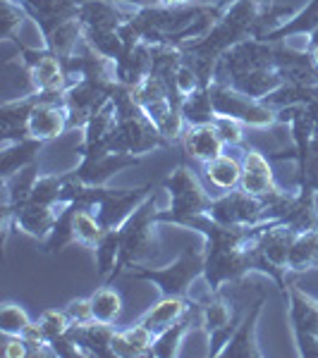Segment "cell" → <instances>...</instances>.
<instances>
[{
    "mask_svg": "<svg viewBox=\"0 0 318 358\" xmlns=\"http://www.w3.org/2000/svg\"><path fill=\"white\" fill-rule=\"evenodd\" d=\"M32 322L34 320L20 303L5 301L0 306V332H3V337H22Z\"/></svg>",
    "mask_w": 318,
    "mask_h": 358,
    "instance_id": "cell-18",
    "label": "cell"
},
{
    "mask_svg": "<svg viewBox=\"0 0 318 358\" xmlns=\"http://www.w3.org/2000/svg\"><path fill=\"white\" fill-rule=\"evenodd\" d=\"M158 213H160L158 194L153 192L134 208V213L120 227H115L120 241V256H118V265H115L113 280L115 277H123L127 270L144 263H151L160 256Z\"/></svg>",
    "mask_w": 318,
    "mask_h": 358,
    "instance_id": "cell-2",
    "label": "cell"
},
{
    "mask_svg": "<svg viewBox=\"0 0 318 358\" xmlns=\"http://www.w3.org/2000/svg\"><path fill=\"white\" fill-rule=\"evenodd\" d=\"M184 227L196 229L206 239L204 280L208 292H221L225 285H237L251 273L263 275L261 258L254 244V227H228L208 213L194 215Z\"/></svg>",
    "mask_w": 318,
    "mask_h": 358,
    "instance_id": "cell-1",
    "label": "cell"
},
{
    "mask_svg": "<svg viewBox=\"0 0 318 358\" xmlns=\"http://www.w3.org/2000/svg\"><path fill=\"white\" fill-rule=\"evenodd\" d=\"M199 306H201V332H206L208 342H211L208 356H221L242 317L237 315L235 306L225 299L223 289L208 292L204 299H199Z\"/></svg>",
    "mask_w": 318,
    "mask_h": 358,
    "instance_id": "cell-7",
    "label": "cell"
},
{
    "mask_svg": "<svg viewBox=\"0 0 318 358\" xmlns=\"http://www.w3.org/2000/svg\"><path fill=\"white\" fill-rule=\"evenodd\" d=\"M204 175L211 182V187L221 189V192H230V189L240 187L242 182V160L223 153L204 163Z\"/></svg>",
    "mask_w": 318,
    "mask_h": 358,
    "instance_id": "cell-16",
    "label": "cell"
},
{
    "mask_svg": "<svg viewBox=\"0 0 318 358\" xmlns=\"http://www.w3.org/2000/svg\"><path fill=\"white\" fill-rule=\"evenodd\" d=\"M311 57H314V62H316V67H318V45L311 48Z\"/></svg>",
    "mask_w": 318,
    "mask_h": 358,
    "instance_id": "cell-24",
    "label": "cell"
},
{
    "mask_svg": "<svg viewBox=\"0 0 318 358\" xmlns=\"http://www.w3.org/2000/svg\"><path fill=\"white\" fill-rule=\"evenodd\" d=\"M89 299H91V308H94V317L98 322L113 325L120 317V313H123V296L111 285H101Z\"/></svg>",
    "mask_w": 318,
    "mask_h": 358,
    "instance_id": "cell-17",
    "label": "cell"
},
{
    "mask_svg": "<svg viewBox=\"0 0 318 358\" xmlns=\"http://www.w3.org/2000/svg\"><path fill=\"white\" fill-rule=\"evenodd\" d=\"M36 325H39V330L43 332V337L48 339V344H50V342H55V339L65 337V334L69 332V327H72V322H69L65 308H60V310L48 308V310H43V313L39 315Z\"/></svg>",
    "mask_w": 318,
    "mask_h": 358,
    "instance_id": "cell-19",
    "label": "cell"
},
{
    "mask_svg": "<svg viewBox=\"0 0 318 358\" xmlns=\"http://www.w3.org/2000/svg\"><path fill=\"white\" fill-rule=\"evenodd\" d=\"M211 91V101H213V110L216 117H233L242 124H251V127H265L275 122V113L273 108H268L263 101L242 94L235 86L225 84V82H211L208 84Z\"/></svg>",
    "mask_w": 318,
    "mask_h": 358,
    "instance_id": "cell-6",
    "label": "cell"
},
{
    "mask_svg": "<svg viewBox=\"0 0 318 358\" xmlns=\"http://www.w3.org/2000/svg\"><path fill=\"white\" fill-rule=\"evenodd\" d=\"M69 127V113L62 103V98H46L39 94V103L34 106L32 115L27 120V136L48 141L60 136Z\"/></svg>",
    "mask_w": 318,
    "mask_h": 358,
    "instance_id": "cell-8",
    "label": "cell"
},
{
    "mask_svg": "<svg viewBox=\"0 0 318 358\" xmlns=\"http://www.w3.org/2000/svg\"><path fill=\"white\" fill-rule=\"evenodd\" d=\"M0 354L5 358H27V356H32V346L27 344L25 337H5Z\"/></svg>",
    "mask_w": 318,
    "mask_h": 358,
    "instance_id": "cell-22",
    "label": "cell"
},
{
    "mask_svg": "<svg viewBox=\"0 0 318 358\" xmlns=\"http://www.w3.org/2000/svg\"><path fill=\"white\" fill-rule=\"evenodd\" d=\"M204 268H206L204 248L184 246L175 263L165 265V268H144V265H137V268L127 270L123 277L153 282L158 287L160 296L189 299V289H192V285L199 277H204Z\"/></svg>",
    "mask_w": 318,
    "mask_h": 358,
    "instance_id": "cell-3",
    "label": "cell"
},
{
    "mask_svg": "<svg viewBox=\"0 0 318 358\" xmlns=\"http://www.w3.org/2000/svg\"><path fill=\"white\" fill-rule=\"evenodd\" d=\"M153 332H148L141 322L115 332L113 351L115 358H132V356H151L153 349Z\"/></svg>",
    "mask_w": 318,
    "mask_h": 358,
    "instance_id": "cell-15",
    "label": "cell"
},
{
    "mask_svg": "<svg viewBox=\"0 0 318 358\" xmlns=\"http://www.w3.org/2000/svg\"><path fill=\"white\" fill-rule=\"evenodd\" d=\"M240 187L254 196H261V199H282V196H287V192H282L275 184L268 158L256 148H247L244 155H242Z\"/></svg>",
    "mask_w": 318,
    "mask_h": 358,
    "instance_id": "cell-9",
    "label": "cell"
},
{
    "mask_svg": "<svg viewBox=\"0 0 318 358\" xmlns=\"http://www.w3.org/2000/svg\"><path fill=\"white\" fill-rule=\"evenodd\" d=\"M194 306L192 296H160V301L151 306L137 322H141L148 332H153V337H158L160 332H165L167 327L175 325L180 317H184L189 308Z\"/></svg>",
    "mask_w": 318,
    "mask_h": 358,
    "instance_id": "cell-13",
    "label": "cell"
},
{
    "mask_svg": "<svg viewBox=\"0 0 318 358\" xmlns=\"http://www.w3.org/2000/svg\"><path fill=\"white\" fill-rule=\"evenodd\" d=\"M65 313H67L72 325H89V322L96 320L89 296H86V299H72V301L65 306Z\"/></svg>",
    "mask_w": 318,
    "mask_h": 358,
    "instance_id": "cell-20",
    "label": "cell"
},
{
    "mask_svg": "<svg viewBox=\"0 0 318 358\" xmlns=\"http://www.w3.org/2000/svg\"><path fill=\"white\" fill-rule=\"evenodd\" d=\"M182 141H184V151L192 155L194 160H199L201 165L218 158V155H223V148L228 146L225 138L221 136V131H218L216 122L187 127V131L182 134Z\"/></svg>",
    "mask_w": 318,
    "mask_h": 358,
    "instance_id": "cell-11",
    "label": "cell"
},
{
    "mask_svg": "<svg viewBox=\"0 0 318 358\" xmlns=\"http://www.w3.org/2000/svg\"><path fill=\"white\" fill-rule=\"evenodd\" d=\"M118 327L106 325V322H89V325H72L69 327V337L74 339L84 349L86 356H98V358H115L113 351V339Z\"/></svg>",
    "mask_w": 318,
    "mask_h": 358,
    "instance_id": "cell-12",
    "label": "cell"
},
{
    "mask_svg": "<svg viewBox=\"0 0 318 358\" xmlns=\"http://www.w3.org/2000/svg\"><path fill=\"white\" fill-rule=\"evenodd\" d=\"M285 299L297 354L304 358H318V299L290 280H287Z\"/></svg>",
    "mask_w": 318,
    "mask_h": 358,
    "instance_id": "cell-5",
    "label": "cell"
},
{
    "mask_svg": "<svg viewBox=\"0 0 318 358\" xmlns=\"http://www.w3.org/2000/svg\"><path fill=\"white\" fill-rule=\"evenodd\" d=\"M213 122H216L218 131H221V136L225 138V143H228V146H242V141H244V134H242V122H237V120H233V117H221V115H218Z\"/></svg>",
    "mask_w": 318,
    "mask_h": 358,
    "instance_id": "cell-21",
    "label": "cell"
},
{
    "mask_svg": "<svg viewBox=\"0 0 318 358\" xmlns=\"http://www.w3.org/2000/svg\"><path fill=\"white\" fill-rule=\"evenodd\" d=\"M309 270H318V227L299 232L287 258V275H302Z\"/></svg>",
    "mask_w": 318,
    "mask_h": 358,
    "instance_id": "cell-14",
    "label": "cell"
},
{
    "mask_svg": "<svg viewBox=\"0 0 318 358\" xmlns=\"http://www.w3.org/2000/svg\"><path fill=\"white\" fill-rule=\"evenodd\" d=\"M163 5H172V8H180V5H192L194 0H158Z\"/></svg>",
    "mask_w": 318,
    "mask_h": 358,
    "instance_id": "cell-23",
    "label": "cell"
},
{
    "mask_svg": "<svg viewBox=\"0 0 318 358\" xmlns=\"http://www.w3.org/2000/svg\"><path fill=\"white\" fill-rule=\"evenodd\" d=\"M263 310V299L254 301L249 306L244 315H242L240 325L233 332V337L228 339L225 344L223 354L221 356H233V358H261L263 351L258 349V339H256V325H258V317H261Z\"/></svg>",
    "mask_w": 318,
    "mask_h": 358,
    "instance_id": "cell-10",
    "label": "cell"
},
{
    "mask_svg": "<svg viewBox=\"0 0 318 358\" xmlns=\"http://www.w3.org/2000/svg\"><path fill=\"white\" fill-rule=\"evenodd\" d=\"M160 187L170 194V206L167 210L158 213L160 224L170 222V224H180L184 227L187 220H192L194 215L211 210L213 196L201 187V182L196 179V175L187 167H177L175 172H170V177L160 182Z\"/></svg>",
    "mask_w": 318,
    "mask_h": 358,
    "instance_id": "cell-4",
    "label": "cell"
}]
</instances>
